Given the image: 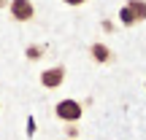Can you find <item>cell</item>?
I'll list each match as a JSON object with an SVG mask.
<instances>
[{
    "label": "cell",
    "mask_w": 146,
    "mask_h": 140,
    "mask_svg": "<svg viewBox=\"0 0 146 140\" xmlns=\"http://www.w3.org/2000/svg\"><path fill=\"white\" fill-rule=\"evenodd\" d=\"M119 22L125 27H135L146 22V0H127L119 8Z\"/></svg>",
    "instance_id": "1"
},
{
    "label": "cell",
    "mask_w": 146,
    "mask_h": 140,
    "mask_svg": "<svg viewBox=\"0 0 146 140\" xmlns=\"http://www.w3.org/2000/svg\"><path fill=\"white\" fill-rule=\"evenodd\" d=\"M54 116H57L60 121H65V124H76L84 116V105L78 103V100H73V97L60 100V103L54 105Z\"/></svg>",
    "instance_id": "2"
},
{
    "label": "cell",
    "mask_w": 146,
    "mask_h": 140,
    "mask_svg": "<svg viewBox=\"0 0 146 140\" xmlns=\"http://www.w3.org/2000/svg\"><path fill=\"white\" fill-rule=\"evenodd\" d=\"M8 14L14 22H33L35 5H33V0H8Z\"/></svg>",
    "instance_id": "3"
},
{
    "label": "cell",
    "mask_w": 146,
    "mask_h": 140,
    "mask_svg": "<svg viewBox=\"0 0 146 140\" xmlns=\"http://www.w3.org/2000/svg\"><path fill=\"white\" fill-rule=\"evenodd\" d=\"M65 76H68V70L62 68V65H54V68H46L41 73V86L43 89H60L65 83Z\"/></svg>",
    "instance_id": "4"
},
{
    "label": "cell",
    "mask_w": 146,
    "mask_h": 140,
    "mask_svg": "<svg viewBox=\"0 0 146 140\" xmlns=\"http://www.w3.org/2000/svg\"><path fill=\"white\" fill-rule=\"evenodd\" d=\"M89 57L98 65H111L114 62V51H111L106 43H92V46H89Z\"/></svg>",
    "instance_id": "5"
},
{
    "label": "cell",
    "mask_w": 146,
    "mask_h": 140,
    "mask_svg": "<svg viewBox=\"0 0 146 140\" xmlns=\"http://www.w3.org/2000/svg\"><path fill=\"white\" fill-rule=\"evenodd\" d=\"M43 51H46V49H43V46H38V43H33V46H27L25 57L30 59V62H35V59H41V57H43Z\"/></svg>",
    "instance_id": "6"
},
{
    "label": "cell",
    "mask_w": 146,
    "mask_h": 140,
    "mask_svg": "<svg viewBox=\"0 0 146 140\" xmlns=\"http://www.w3.org/2000/svg\"><path fill=\"white\" fill-rule=\"evenodd\" d=\"M33 135H35V119L27 116V137H33Z\"/></svg>",
    "instance_id": "7"
},
{
    "label": "cell",
    "mask_w": 146,
    "mask_h": 140,
    "mask_svg": "<svg viewBox=\"0 0 146 140\" xmlns=\"http://www.w3.org/2000/svg\"><path fill=\"white\" fill-rule=\"evenodd\" d=\"M62 3H65V5H73V8H76V5H84L87 0H62Z\"/></svg>",
    "instance_id": "8"
},
{
    "label": "cell",
    "mask_w": 146,
    "mask_h": 140,
    "mask_svg": "<svg viewBox=\"0 0 146 140\" xmlns=\"http://www.w3.org/2000/svg\"><path fill=\"white\" fill-rule=\"evenodd\" d=\"M65 132H68V137H76V135H78V129H76V124H70V127H68V129H65Z\"/></svg>",
    "instance_id": "9"
},
{
    "label": "cell",
    "mask_w": 146,
    "mask_h": 140,
    "mask_svg": "<svg viewBox=\"0 0 146 140\" xmlns=\"http://www.w3.org/2000/svg\"><path fill=\"white\" fill-rule=\"evenodd\" d=\"M103 30H106V32H114V24H111L108 19H103Z\"/></svg>",
    "instance_id": "10"
},
{
    "label": "cell",
    "mask_w": 146,
    "mask_h": 140,
    "mask_svg": "<svg viewBox=\"0 0 146 140\" xmlns=\"http://www.w3.org/2000/svg\"><path fill=\"white\" fill-rule=\"evenodd\" d=\"M0 8H8V0H0Z\"/></svg>",
    "instance_id": "11"
}]
</instances>
